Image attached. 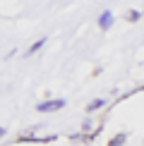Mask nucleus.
I'll use <instances>...</instances> for the list:
<instances>
[{"label": "nucleus", "instance_id": "obj_3", "mask_svg": "<svg viewBox=\"0 0 144 146\" xmlns=\"http://www.w3.org/2000/svg\"><path fill=\"white\" fill-rule=\"evenodd\" d=\"M125 141H127V132H118V134H113L108 139L106 146H125Z\"/></svg>", "mask_w": 144, "mask_h": 146}, {"label": "nucleus", "instance_id": "obj_7", "mask_svg": "<svg viewBox=\"0 0 144 146\" xmlns=\"http://www.w3.org/2000/svg\"><path fill=\"white\" fill-rule=\"evenodd\" d=\"M89 129H91V120H89V117H87V120H84V122H82V137H84V134H87V132H89Z\"/></svg>", "mask_w": 144, "mask_h": 146}, {"label": "nucleus", "instance_id": "obj_8", "mask_svg": "<svg viewBox=\"0 0 144 146\" xmlns=\"http://www.w3.org/2000/svg\"><path fill=\"white\" fill-rule=\"evenodd\" d=\"M5 134H7V129H5V127H0V139H3Z\"/></svg>", "mask_w": 144, "mask_h": 146}, {"label": "nucleus", "instance_id": "obj_6", "mask_svg": "<svg viewBox=\"0 0 144 146\" xmlns=\"http://www.w3.org/2000/svg\"><path fill=\"white\" fill-rule=\"evenodd\" d=\"M46 46V38H39V41H34L31 46H29V50H27V55H31V53H36V50H41V48Z\"/></svg>", "mask_w": 144, "mask_h": 146}, {"label": "nucleus", "instance_id": "obj_4", "mask_svg": "<svg viewBox=\"0 0 144 146\" xmlns=\"http://www.w3.org/2000/svg\"><path fill=\"white\" fill-rule=\"evenodd\" d=\"M103 106H106V101H103V98H94V101L87 106V115H89V113H94V110H99V108H103Z\"/></svg>", "mask_w": 144, "mask_h": 146}, {"label": "nucleus", "instance_id": "obj_2", "mask_svg": "<svg viewBox=\"0 0 144 146\" xmlns=\"http://www.w3.org/2000/svg\"><path fill=\"white\" fill-rule=\"evenodd\" d=\"M113 19H115V17H113L111 10L101 12V15H99V29H101V31H108V29L113 27Z\"/></svg>", "mask_w": 144, "mask_h": 146}, {"label": "nucleus", "instance_id": "obj_5", "mask_svg": "<svg viewBox=\"0 0 144 146\" xmlns=\"http://www.w3.org/2000/svg\"><path fill=\"white\" fill-rule=\"evenodd\" d=\"M125 19L135 24V22H139V19H142V12H139V10H127V12H125Z\"/></svg>", "mask_w": 144, "mask_h": 146}, {"label": "nucleus", "instance_id": "obj_1", "mask_svg": "<svg viewBox=\"0 0 144 146\" xmlns=\"http://www.w3.org/2000/svg\"><path fill=\"white\" fill-rule=\"evenodd\" d=\"M60 108H65V98H51V101H41L39 106H36V110H39V113H53V110H60Z\"/></svg>", "mask_w": 144, "mask_h": 146}]
</instances>
